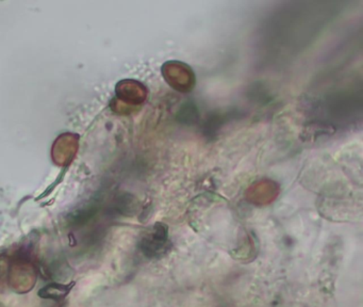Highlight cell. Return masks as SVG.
I'll list each match as a JSON object with an SVG mask.
<instances>
[{
    "label": "cell",
    "instance_id": "obj_1",
    "mask_svg": "<svg viewBox=\"0 0 363 307\" xmlns=\"http://www.w3.org/2000/svg\"><path fill=\"white\" fill-rule=\"evenodd\" d=\"M35 265L31 262L30 256L26 253H20L16 255V258L12 260L11 264L8 265V277L9 283L16 284V289L29 291L32 287L35 275Z\"/></svg>",
    "mask_w": 363,
    "mask_h": 307
},
{
    "label": "cell",
    "instance_id": "obj_2",
    "mask_svg": "<svg viewBox=\"0 0 363 307\" xmlns=\"http://www.w3.org/2000/svg\"><path fill=\"white\" fill-rule=\"evenodd\" d=\"M74 286V282L70 284L51 282L39 290V296L42 299H46V300L62 301L70 294Z\"/></svg>",
    "mask_w": 363,
    "mask_h": 307
}]
</instances>
